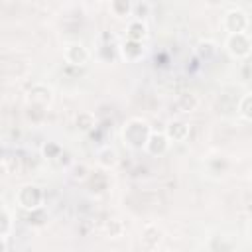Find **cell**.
<instances>
[{
  "label": "cell",
  "mask_w": 252,
  "mask_h": 252,
  "mask_svg": "<svg viewBox=\"0 0 252 252\" xmlns=\"http://www.w3.org/2000/svg\"><path fill=\"white\" fill-rule=\"evenodd\" d=\"M224 47L234 59H244L252 53V41L246 35V32L244 33H228L226 41H224Z\"/></svg>",
  "instance_id": "277c9868"
},
{
  "label": "cell",
  "mask_w": 252,
  "mask_h": 252,
  "mask_svg": "<svg viewBox=\"0 0 252 252\" xmlns=\"http://www.w3.org/2000/svg\"><path fill=\"white\" fill-rule=\"evenodd\" d=\"M53 100V91L51 87H47L45 83H35L30 91H28V102L39 108L49 106V102Z\"/></svg>",
  "instance_id": "52a82bcc"
},
{
  "label": "cell",
  "mask_w": 252,
  "mask_h": 252,
  "mask_svg": "<svg viewBox=\"0 0 252 252\" xmlns=\"http://www.w3.org/2000/svg\"><path fill=\"white\" fill-rule=\"evenodd\" d=\"M116 161H118V158H116V152H114V150L104 148V150H100V152H98V163H100L104 169L114 167V165H116Z\"/></svg>",
  "instance_id": "5bb4252c"
},
{
  "label": "cell",
  "mask_w": 252,
  "mask_h": 252,
  "mask_svg": "<svg viewBox=\"0 0 252 252\" xmlns=\"http://www.w3.org/2000/svg\"><path fill=\"white\" fill-rule=\"evenodd\" d=\"M118 51H120V57H122L126 63H138V61L144 59V55H146L144 41L130 39V37H126V39L120 43Z\"/></svg>",
  "instance_id": "8992f818"
},
{
  "label": "cell",
  "mask_w": 252,
  "mask_h": 252,
  "mask_svg": "<svg viewBox=\"0 0 252 252\" xmlns=\"http://www.w3.org/2000/svg\"><path fill=\"white\" fill-rule=\"evenodd\" d=\"M250 181H252V177H250Z\"/></svg>",
  "instance_id": "e0dca14e"
},
{
  "label": "cell",
  "mask_w": 252,
  "mask_h": 252,
  "mask_svg": "<svg viewBox=\"0 0 252 252\" xmlns=\"http://www.w3.org/2000/svg\"><path fill=\"white\" fill-rule=\"evenodd\" d=\"M126 37L144 41V39L148 37V26H146V22H142V18L130 20L128 26H126Z\"/></svg>",
  "instance_id": "8fae6325"
},
{
  "label": "cell",
  "mask_w": 252,
  "mask_h": 252,
  "mask_svg": "<svg viewBox=\"0 0 252 252\" xmlns=\"http://www.w3.org/2000/svg\"><path fill=\"white\" fill-rule=\"evenodd\" d=\"M63 57H65V61H67L69 65H73V67H83V65L89 63L91 53H89V49H87L81 41H69V43L63 45Z\"/></svg>",
  "instance_id": "5b68a950"
},
{
  "label": "cell",
  "mask_w": 252,
  "mask_h": 252,
  "mask_svg": "<svg viewBox=\"0 0 252 252\" xmlns=\"http://www.w3.org/2000/svg\"><path fill=\"white\" fill-rule=\"evenodd\" d=\"M152 126L146 118H140V116H134L130 120L124 122L122 130H120V140L126 148L130 150H144L150 134H152Z\"/></svg>",
  "instance_id": "6da1fadb"
},
{
  "label": "cell",
  "mask_w": 252,
  "mask_h": 252,
  "mask_svg": "<svg viewBox=\"0 0 252 252\" xmlns=\"http://www.w3.org/2000/svg\"><path fill=\"white\" fill-rule=\"evenodd\" d=\"M248 26H250V18L240 8H230L222 16V28L226 30V33H244Z\"/></svg>",
  "instance_id": "3957f363"
},
{
  "label": "cell",
  "mask_w": 252,
  "mask_h": 252,
  "mask_svg": "<svg viewBox=\"0 0 252 252\" xmlns=\"http://www.w3.org/2000/svg\"><path fill=\"white\" fill-rule=\"evenodd\" d=\"M94 2H102V0H94Z\"/></svg>",
  "instance_id": "2e32d148"
},
{
  "label": "cell",
  "mask_w": 252,
  "mask_h": 252,
  "mask_svg": "<svg viewBox=\"0 0 252 252\" xmlns=\"http://www.w3.org/2000/svg\"><path fill=\"white\" fill-rule=\"evenodd\" d=\"M14 201H16V205H18L20 209L32 213V211L41 209V205H43V201H45V193H43V189H41L39 185H35V183H26V185H22V187L16 191Z\"/></svg>",
  "instance_id": "7a4b0ae2"
},
{
  "label": "cell",
  "mask_w": 252,
  "mask_h": 252,
  "mask_svg": "<svg viewBox=\"0 0 252 252\" xmlns=\"http://www.w3.org/2000/svg\"><path fill=\"white\" fill-rule=\"evenodd\" d=\"M134 10V2L132 0H110V12L116 18H128Z\"/></svg>",
  "instance_id": "7c38bea8"
},
{
  "label": "cell",
  "mask_w": 252,
  "mask_h": 252,
  "mask_svg": "<svg viewBox=\"0 0 252 252\" xmlns=\"http://www.w3.org/2000/svg\"><path fill=\"white\" fill-rule=\"evenodd\" d=\"M163 132L167 134V138H169L171 142H185V140L189 138V124L183 122V120H171V122L165 126Z\"/></svg>",
  "instance_id": "30bf717a"
},
{
  "label": "cell",
  "mask_w": 252,
  "mask_h": 252,
  "mask_svg": "<svg viewBox=\"0 0 252 252\" xmlns=\"http://www.w3.org/2000/svg\"><path fill=\"white\" fill-rule=\"evenodd\" d=\"M238 114H240L246 122H252V91L244 93L242 98L238 100Z\"/></svg>",
  "instance_id": "4fadbf2b"
},
{
  "label": "cell",
  "mask_w": 252,
  "mask_h": 252,
  "mask_svg": "<svg viewBox=\"0 0 252 252\" xmlns=\"http://www.w3.org/2000/svg\"><path fill=\"white\" fill-rule=\"evenodd\" d=\"M2 224H0V240H2V250H6V242L12 234L14 228V211L10 209V205L6 201H2Z\"/></svg>",
  "instance_id": "9c48e42d"
},
{
  "label": "cell",
  "mask_w": 252,
  "mask_h": 252,
  "mask_svg": "<svg viewBox=\"0 0 252 252\" xmlns=\"http://www.w3.org/2000/svg\"><path fill=\"white\" fill-rule=\"evenodd\" d=\"M169 146H171V140L167 138L165 132H152L148 142H146V146H144V152L150 154V156H158L159 158V156L167 154Z\"/></svg>",
  "instance_id": "ba28073f"
},
{
  "label": "cell",
  "mask_w": 252,
  "mask_h": 252,
  "mask_svg": "<svg viewBox=\"0 0 252 252\" xmlns=\"http://www.w3.org/2000/svg\"><path fill=\"white\" fill-rule=\"evenodd\" d=\"M94 126V116L91 112H81L77 116V128L83 130V132H89L91 128Z\"/></svg>",
  "instance_id": "9a60e30c"
}]
</instances>
